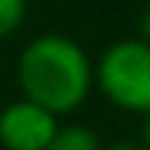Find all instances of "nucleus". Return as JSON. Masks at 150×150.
Wrapping results in <instances>:
<instances>
[{
  "mask_svg": "<svg viewBox=\"0 0 150 150\" xmlns=\"http://www.w3.org/2000/svg\"><path fill=\"white\" fill-rule=\"evenodd\" d=\"M95 89L117 110L144 117L150 110V43L141 37L110 43L95 61Z\"/></svg>",
  "mask_w": 150,
  "mask_h": 150,
  "instance_id": "2",
  "label": "nucleus"
},
{
  "mask_svg": "<svg viewBox=\"0 0 150 150\" xmlns=\"http://www.w3.org/2000/svg\"><path fill=\"white\" fill-rule=\"evenodd\" d=\"M138 37L150 43V3L144 6V12H141V18H138Z\"/></svg>",
  "mask_w": 150,
  "mask_h": 150,
  "instance_id": "6",
  "label": "nucleus"
},
{
  "mask_svg": "<svg viewBox=\"0 0 150 150\" xmlns=\"http://www.w3.org/2000/svg\"><path fill=\"white\" fill-rule=\"evenodd\" d=\"M58 129V117L46 107L18 98L0 110V147L3 150H43Z\"/></svg>",
  "mask_w": 150,
  "mask_h": 150,
  "instance_id": "3",
  "label": "nucleus"
},
{
  "mask_svg": "<svg viewBox=\"0 0 150 150\" xmlns=\"http://www.w3.org/2000/svg\"><path fill=\"white\" fill-rule=\"evenodd\" d=\"M104 150H144V147H141L138 138H120V141H113V144H107Z\"/></svg>",
  "mask_w": 150,
  "mask_h": 150,
  "instance_id": "7",
  "label": "nucleus"
},
{
  "mask_svg": "<svg viewBox=\"0 0 150 150\" xmlns=\"http://www.w3.org/2000/svg\"><path fill=\"white\" fill-rule=\"evenodd\" d=\"M43 150H104L98 132L89 126H80V122H67V126H58L55 135L49 138V144Z\"/></svg>",
  "mask_w": 150,
  "mask_h": 150,
  "instance_id": "4",
  "label": "nucleus"
},
{
  "mask_svg": "<svg viewBox=\"0 0 150 150\" xmlns=\"http://www.w3.org/2000/svg\"><path fill=\"white\" fill-rule=\"evenodd\" d=\"M22 98L52 110L55 117L77 113L95 89V64L77 40L64 34L34 37L16 64Z\"/></svg>",
  "mask_w": 150,
  "mask_h": 150,
  "instance_id": "1",
  "label": "nucleus"
},
{
  "mask_svg": "<svg viewBox=\"0 0 150 150\" xmlns=\"http://www.w3.org/2000/svg\"><path fill=\"white\" fill-rule=\"evenodd\" d=\"M28 16V0H0V40L12 37Z\"/></svg>",
  "mask_w": 150,
  "mask_h": 150,
  "instance_id": "5",
  "label": "nucleus"
},
{
  "mask_svg": "<svg viewBox=\"0 0 150 150\" xmlns=\"http://www.w3.org/2000/svg\"><path fill=\"white\" fill-rule=\"evenodd\" d=\"M138 141H141V147L150 150V110L141 117V132H138Z\"/></svg>",
  "mask_w": 150,
  "mask_h": 150,
  "instance_id": "8",
  "label": "nucleus"
}]
</instances>
